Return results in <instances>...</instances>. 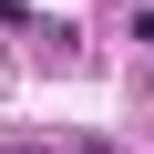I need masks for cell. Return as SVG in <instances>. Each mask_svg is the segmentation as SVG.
I'll list each match as a JSON object with an SVG mask.
<instances>
[{"mask_svg": "<svg viewBox=\"0 0 154 154\" xmlns=\"http://www.w3.org/2000/svg\"><path fill=\"white\" fill-rule=\"evenodd\" d=\"M134 41H154V11H134Z\"/></svg>", "mask_w": 154, "mask_h": 154, "instance_id": "1", "label": "cell"}]
</instances>
